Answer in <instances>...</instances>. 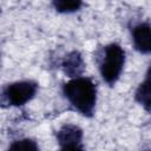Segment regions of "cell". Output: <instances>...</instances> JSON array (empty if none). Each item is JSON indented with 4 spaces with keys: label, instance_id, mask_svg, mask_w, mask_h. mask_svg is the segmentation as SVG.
<instances>
[{
    "label": "cell",
    "instance_id": "6da1fadb",
    "mask_svg": "<svg viewBox=\"0 0 151 151\" xmlns=\"http://www.w3.org/2000/svg\"><path fill=\"white\" fill-rule=\"evenodd\" d=\"M63 91L67 100L78 112L86 117L93 114L97 100V88L96 84L90 78H72L64 85Z\"/></svg>",
    "mask_w": 151,
    "mask_h": 151
},
{
    "label": "cell",
    "instance_id": "9c48e42d",
    "mask_svg": "<svg viewBox=\"0 0 151 151\" xmlns=\"http://www.w3.org/2000/svg\"><path fill=\"white\" fill-rule=\"evenodd\" d=\"M11 150H38V145L35 144V142L31 140V139H20V140H15L9 146Z\"/></svg>",
    "mask_w": 151,
    "mask_h": 151
},
{
    "label": "cell",
    "instance_id": "ba28073f",
    "mask_svg": "<svg viewBox=\"0 0 151 151\" xmlns=\"http://www.w3.org/2000/svg\"><path fill=\"white\" fill-rule=\"evenodd\" d=\"M54 8L60 13H72L78 11L83 1L81 0H52Z\"/></svg>",
    "mask_w": 151,
    "mask_h": 151
},
{
    "label": "cell",
    "instance_id": "277c9868",
    "mask_svg": "<svg viewBox=\"0 0 151 151\" xmlns=\"http://www.w3.org/2000/svg\"><path fill=\"white\" fill-rule=\"evenodd\" d=\"M57 140L61 149L77 150L83 149V131L79 126L73 124H66L57 132Z\"/></svg>",
    "mask_w": 151,
    "mask_h": 151
},
{
    "label": "cell",
    "instance_id": "5b68a950",
    "mask_svg": "<svg viewBox=\"0 0 151 151\" xmlns=\"http://www.w3.org/2000/svg\"><path fill=\"white\" fill-rule=\"evenodd\" d=\"M132 41L137 51L142 53H151V26L139 24L132 29Z\"/></svg>",
    "mask_w": 151,
    "mask_h": 151
},
{
    "label": "cell",
    "instance_id": "8992f818",
    "mask_svg": "<svg viewBox=\"0 0 151 151\" xmlns=\"http://www.w3.org/2000/svg\"><path fill=\"white\" fill-rule=\"evenodd\" d=\"M84 68H85L84 60L80 53L77 51H72L71 53H68L63 61V70L65 74H67L71 78L79 77L83 73Z\"/></svg>",
    "mask_w": 151,
    "mask_h": 151
},
{
    "label": "cell",
    "instance_id": "7a4b0ae2",
    "mask_svg": "<svg viewBox=\"0 0 151 151\" xmlns=\"http://www.w3.org/2000/svg\"><path fill=\"white\" fill-rule=\"evenodd\" d=\"M124 63L125 52L118 44H110L105 47L100 63V74L109 85H113L118 80Z\"/></svg>",
    "mask_w": 151,
    "mask_h": 151
},
{
    "label": "cell",
    "instance_id": "52a82bcc",
    "mask_svg": "<svg viewBox=\"0 0 151 151\" xmlns=\"http://www.w3.org/2000/svg\"><path fill=\"white\" fill-rule=\"evenodd\" d=\"M134 98L138 104H140L145 110H151V64L145 74V79L138 86Z\"/></svg>",
    "mask_w": 151,
    "mask_h": 151
},
{
    "label": "cell",
    "instance_id": "3957f363",
    "mask_svg": "<svg viewBox=\"0 0 151 151\" xmlns=\"http://www.w3.org/2000/svg\"><path fill=\"white\" fill-rule=\"evenodd\" d=\"M38 84L32 80L12 83L4 90V100L12 106H21L29 101L37 93Z\"/></svg>",
    "mask_w": 151,
    "mask_h": 151
}]
</instances>
